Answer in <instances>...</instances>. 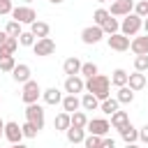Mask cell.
I'll list each match as a JSON object with an SVG mask.
<instances>
[{"label":"cell","mask_w":148,"mask_h":148,"mask_svg":"<svg viewBox=\"0 0 148 148\" xmlns=\"http://www.w3.org/2000/svg\"><path fill=\"white\" fill-rule=\"evenodd\" d=\"M60 104H62V111H67V113H74V111L81 109V99H79V95H65Z\"/></svg>","instance_id":"obj_18"},{"label":"cell","mask_w":148,"mask_h":148,"mask_svg":"<svg viewBox=\"0 0 148 148\" xmlns=\"http://www.w3.org/2000/svg\"><path fill=\"white\" fill-rule=\"evenodd\" d=\"M32 51H35V56H39V58L53 56V53H56V42H53L51 37H42V39H37V42L32 44Z\"/></svg>","instance_id":"obj_7"},{"label":"cell","mask_w":148,"mask_h":148,"mask_svg":"<svg viewBox=\"0 0 148 148\" xmlns=\"http://www.w3.org/2000/svg\"><path fill=\"white\" fill-rule=\"evenodd\" d=\"M12 146L14 143H21V139H23V132H21V125L18 123H14V120H9V123H5V134H2Z\"/></svg>","instance_id":"obj_11"},{"label":"cell","mask_w":148,"mask_h":148,"mask_svg":"<svg viewBox=\"0 0 148 148\" xmlns=\"http://www.w3.org/2000/svg\"><path fill=\"white\" fill-rule=\"evenodd\" d=\"M16 39H18V44H21V46H32V44L37 42V37H35L30 30H23V32H21Z\"/></svg>","instance_id":"obj_34"},{"label":"cell","mask_w":148,"mask_h":148,"mask_svg":"<svg viewBox=\"0 0 148 148\" xmlns=\"http://www.w3.org/2000/svg\"><path fill=\"white\" fill-rule=\"evenodd\" d=\"M116 99H118V104H132L134 102V90L130 86H120L118 92H116Z\"/></svg>","instance_id":"obj_23"},{"label":"cell","mask_w":148,"mask_h":148,"mask_svg":"<svg viewBox=\"0 0 148 148\" xmlns=\"http://www.w3.org/2000/svg\"><path fill=\"white\" fill-rule=\"evenodd\" d=\"M18 49V39L16 37H9L5 39V44H0V58H7V56H14V51Z\"/></svg>","instance_id":"obj_22"},{"label":"cell","mask_w":148,"mask_h":148,"mask_svg":"<svg viewBox=\"0 0 148 148\" xmlns=\"http://www.w3.org/2000/svg\"><path fill=\"white\" fill-rule=\"evenodd\" d=\"M86 130L88 134H97V136H106L109 130H111V123L106 118H88L86 123Z\"/></svg>","instance_id":"obj_6"},{"label":"cell","mask_w":148,"mask_h":148,"mask_svg":"<svg viewBox=\"0 0 148 148\" xmlns=\"http://www.w3.org/2000/svg\"><path fill=\"white\" fill-rule=\"evenodd\" d=\"M127 123H130V113H127V111H120V109H118V111L111 113V127H113V130H120V127H125Z\"/></svg>","instance_id":"obj_21"},{"label":"cell","mask_w":148,"mask_h":148,"mask_svg":"<svg viewBox=\"0 0 148 148\" xmlns=\"http://www.w3.org/2000/svg\"><path fill=\"white\" fill-rule=\"evenodd\" d=\"M25 120L32 123L37 130L44 127V109L35 102V104H25Z\"/></svg>","instance_id":"obj_5"},{"label":"cell","mask_w":148,"mask_h":148,"mask_svg":"<svg viewBox=\"0 0 148 148\" xmlns=\"http://www.w3.org/2000/svg\"><path fill=\"white\" fill-rule=\"evenodd\" d=\"M21 132H23V139H35V136L39 134V130H37L32 123H28V120L21 125Z\"/></svg>","instance_id":"obj_35"},{"label":"cell","mask_w":148,"mask_h":148,"mask_svg":"<svg viewBox=\"0 0 148 148\" xmlns=\"http://www.w3.org/2000/svg\"><path fill=\"white\" fill-rule=\"evenodd\" d=\"M16 67V58L14 56H7V58H0V69L2 72H9L12 74V69Z\"/></svg>","instance_id":"obj_36"},{"label":"cell","mask_w":148,"mask_h":148,"mask_svg":"<svg viewBox=\"0 0 148 148\" xmlns=\"http://www.w3.org/2000/svg\"><path fill=\"white\" fill-rule=\"evenodd\" d=\"M12 148H28V146H23V143H14Z\"/></svg>","instance_id":"obj_45"},{"label":"cell","mask_w":148,"mask_h":148,"mask_svg":"<svg viewBox=\"0 0 148 148\" xmlns=\"http://www.w3.org/2000/svg\"><path fill=\"white\" fill-rule=\"evenodd\" d=\"M139 141H141V143H148V125L139 127Z\"/></svg>","instance_id":"obj_40"},{"label":"cell","mask_w":148,"mask_h":148,"mask_svg":"<svg viewBox=\"0 0 148 148\" xmlns=\"http://www.w3.org/2000/svg\"><path fill=\"white\" fill-rule=\"evenodd\" d=\"M118 106H120V104H118V99H116V97H106V99H102V102H99V111H102V113H106V116H111L113 111H118Z\"/></svg>","instance_id":"obj_27"},{"label":"cell","mask_w":148,"mask_h":148,"mask_svg":"<svg viewBox=\"0 0 148 148\" xmlns=\"http://www.w3.org/2000/svg\"><path fill=\"white\" fill-rule=\"evenodd\" d=\"M141 25H143V18L136 16L134 12H130V14L123 16V21H120V32H123L125 37H136L139 30H141Z\"/></svg>","instance_id":"obj_2"},{"label":"cell","mask_w":148,"mask_h":148,"mask_svg":"<svg viewBox=\"0 0 148 148\" xmlns=\"http://www.w3.org/2000/svg\"><path fill=\"white\" fill-rule=\"evenodd\" d=\"M127 76H130V74H127L125 69H120V67H118V69H113V74H111V83H113L116 88L127 86Z\"/></svg>","instance_id":"obj_29"},{"label":"cell","mask_w":148,"mask_h":148,"mask_svg":"<svg viewBox=\"0 0 148 148\" xmlns=\"http://www.w3.org/2000/svg\"><path fill=\"white\" fill-rule=\"evenodd\" d=\"M86 123H88V116H86L83 111H74V113H69V127L86 130Z\"/></svg>","instance_id":"obj_26"},{"label":"cell","mask_w":148,"mask_h":148,"mask_svg":"<svg viewBox=\"0 0 148 148\" xmlns=\"http://www.w3.org/2000/svg\"><path fill=\"white\" fill-rule=\"evenodd\" d=\"M106 44H109V49L111 51H127L130 49V37H125L123 32H113V35H109L106 37Z\"/></svg>","instance_id":"obj_9"},{"label":"cell","mask_w":148,"mask_h":148,"mask_svg":"<svg viewBox=\"0 0 148 148\" xmlns=\"http://www.w3.org/2000/svg\"><path fill=\"white\" fill-rule=\"evenodd\" d=\"M81 109H83V111H97V109H99V99H97L92 92H83V97H81Z\"/></svg>","instance_id":"obj_24"},{"label":"cell","mask_w":148,"mask_h":148,"mask_svg":"<svg viewBox=\"0 0 148 148\" xmlns=\"http://www.w3.org/2000/svg\"><path fill=\"white\" fill-rule=\"evenodd\" d=\"M143 30H146V35H148V18H143V25H141Z\"/></svg>","instance_id":"obj_44"},{"label":"cell","mask_w":148,"mask_h":148,"mask_svg":"<svg viewBox=\"0 0 148 148\" xmlns=\"http://www.w3.org/2000/svg\"><path fill=\"white\" fill-rule=\"evenodd\" d=\"M62 72H65L67 76H74V74H79V72H81V60H79L76 56L67 58V60L62 62Z\"/></svg>","instance_id":"obj_19"},{"label":"cell","mask_w":148,"mask_h":148,"mask_svg":"<svg viewBox=\"0 0 148 148\" xmlns=\"http://www.w3.org/2000/svg\"><path fill=\"white\" fill-rule=\"evenodd\" d=\"M97 2H113V0H97Z\"/></svg>","instance_id":"obj_48"},{"label":"cell","mask_w":148,"mask_h":148,"mask_svg":"<svg viewBox=\"0 0 148 148\" xmlns=\"http://www.w3.org/2000/svg\"><path fill=\"white\" fill-rule=\"evenodd\" d=\"M30 32L37 37V39H42V37H49V32H51V25L46 23V21H35V23H30Z\"/></svg>","instance_id":"obj_17"},{"label":"cell","mask_w":148,"mask_h":148,"mask_svg":"<svg viewBox=\"0 0 148 148\" xmlns=\"http://www.w3.org/2000/svg\"><path fill=\"white\" fill-rule=\"evenodd\" d=\"M23 2H25V5H30V2H32V0H23Z\"/></svg>","instance_id":"obj_49"},{"label":"cell","mask_w":148,"mask_h":148,"mask_svg":"<svg viewBox=\"0 0 148 148\" xmlns=\"http://www.w3.org/2000/svg\"><path fill=\"white\" fill-rule=\"evenodd\" d=\"M134 69L136 72H148V56H136L134 58Z\"/></svg>","instance_id":"obj_38"},{"label":"cell","mask_w":148,"mask_h":148,"mask_svg":"<svg viewBox=\"0 0 148 148\" xmlns=\"http://www.w3.org/2000/svg\"><path fill=\"white\" fill-rule=\"evenodd\" d=\"M125 148H139L136 143H125Z\"/></svg>","instance_id":"obj_46"},{"label":"cell","mask_w":148,"mask_h":148,"mask_svg":"<svg viewBox=\"0 0 148 148\" xmlns=\"http://www.w3.org/2000/svg\"><path fill=\"white\" fill-rule=\"evenodd\" d=\"M67 127H69V113H67V111H62V113H58V116L53 118V130L65 132Z\"/></svg>","instance_id":"obj_30"},{"label":"cell","mask_w":148,"mask_h":148,"mask_svg":"<svg viewBox=\"0 0 148 148\" xmlns=\"http://www.w3.org/2000/svg\"><path fill=\"white\" fill-rule=\"evenodd\" d=\"M146 18H148V14H146Z\"/></svg>","instance_id":"obj_51"},{"label":"cell","mask_w":148,"mask_h":148,"mask_svg":"<svg viewBox=\"0 0 148 148\" xmlns=\"http://www.w3.org/2000/svg\"><path fill=\"white\" fill-rule=\"evenodd\" d=\"M130 49L134 56H148V35H141V37H134L130 42Z\"/></svg>","instance_id":"obj_13"},{"label":"cell","mask_w":148,"mask_h":148,"mask_svg":"<svg viewBox=\"0 0 148 148\" xmlns=\"http://www.w3.org/2000/svg\"><path fill=\"white\" fill-rule=\"evenodd\" d=\"M5 39H7V32L2 30V32H0V44H5Z\"/></svg>","instance_id":"obj_43"},{"label":"cell","mask_w":148,"mask_h":148,"mask_svg":"<svg viewBox=\"0 0 148 148\" xmlns=\"http://www.w3.org/2000/svg\"><path fill=\"white\" fill-rule=\"evenodd\" d=\"M97 148H102V146H97Z\"/></svg>","instance_id":"obj_50"},{"label":"cell","mask_w":148,"mask_h":148,"mask_svg":"<svg viewBox=\"0 0 148 148\" xmlns=\"http://www.w3.org/2000/svg\"><path fill=\"white\" fill-rule=\"evenodd\" d=\"M132 9H134V0H113L109 7V14L111 16H127Z\"/></svg>","instance_id":"obj_12"},{"label":"cell","mask_w":148,"mask_h":148,"mask_svg":"<svg viewBox=\"0 0 148 148\" xmlns=\"http://www.w3.org/2000/svg\"><path fill=\"white\" fill-rule=\"evenodd\" d=\"M127 86L134 90V92H139V90H143L146 88V74L143 72H136L134 69V74H130L127 76Z\"/></svg>","instance_id":"obj_15"},{"label":"cell","mask_w":148,"mask_h":148,"mask_svg":"<svg viewBox=\"0 0 148 148\" xmlns=\"http://www.w3.org/2000/svg\"><path fill=\"white\" fill-rule=\"evenodd\" d=\"M99 28L104 30V35H113V32H120V21H118V18H113V16H109Z\"/></svg>","instance_id":"obj_28"},{"label":"cell","mask_w":148,"mask_h":148,"mask_svg":"<svg viewBox=\"0 0 148 148\" xmlns=\"http://www.w3.org/2000/svg\"><path fill=\"white\" fill-rule=\"evenodd\" d=\"M0 102H2V97H0Z\"/></svg>","instance_id":"obj_52"},{"label":"cell","mask_w":148,"mask_h":148,"mask_svg":"<svg viewBox=\"0 0 148 148\" xmlns=\"http://www.w3.org/2000/svg\"><path fill=\"white\" fill-rule=\"evenodd\" d=\"M81 76H86V79H90V76H95V74H99V69H97V65L95 62H81V72H79Z\"/></svg>","instance_id":"obj_31"},{"label":"cell","mask_w":148,"mask_h":148,"mask_svg":"<svg viewBox=\"0 0 148 148\" xmlns=\"http://www.w3.org/2000/svg\"><path fill=\"white\" fill-rule=\"evenodd\" d=\"M83 90H86V81L81 79V74H74V76L65 79V92L67 95H79Z\"/></svg>","instance_id":"obj_10"},{"label":"cell","mask_w":148,"mask_h":148,"mask_svg":"<svg viewBox=\"0 0 148 148\" xmlns=\"http://www.w3.org/2000/svg\"><path fill=\"white\" fill-rule=\"evenodd\" d=\"M102 37H104V30L95 23L81 30V42L83 44H97V42H102Z\"/></svg>","instance_id":"obj_8"},{"label":"cell","mask_w":148,"mask_h":148,"mask_svg":"<svg viewBox=\"0 0 148 148\" xmlns=\"http://www.w3.org/2000/svg\"><path fill=\"white\" fill-rule=\"evenodd\" d=\"M39 95H42V88H39V83L37 81H25L23 83V90H21V99H23V104H35L37 99H39Z\"/></svg>","instance_id":"obj_4"},{"label":"cell","mask_w":148,"mask_h":148,"mask_svg":"<svg viewBox=\"0 0 148 148\" xmlns=\"http://www.w3.org/2000/svg\"><path fill=\"white\" fill-rule=\"evenodd\" d=\"M2 134H5V120L0 118V139H2Z\"/></svg>","instance_id":"obj_42"},{"label":"cell","mask_w":148,"mask_h":148,"mask_svg":"<svg viewBox=\"0 0 148 148\" xmlns=\"http://www.w3.org/2000/svg\"><path fill=\"white\" fill-rule=\"evenodd\" d=\"M9 148H12V146H9Z\"/></svg>","instance_id":"obj_53"},{"label":"cell","mask_w":148,"mask_h":148,"mask_svg":"<svg viewBox=\"0 0 148 148\" xmlns=\"http://www.w3.org/2000/svg\"><path fill=\"white\" fill-rule=\"evenodd\" d=\"M136 16H141V18H146V14H148V0H139V2H134V9H132Z\"/></svg>","instance_id":"obj_37"},{"label":"cell","mask_w":148,"mask_h":148,"mask_svg":"<svg viewBox=\"0 0 148 148\" xmlns=\"http://www.w3.org/2000/svg\"><path fill=\"white\" fill-rule=\"evenodd\" d=\"M12 9H14L12 0H0V16H5V14H12Z\"/></svg>","instance_id":"obj_39"},{"label":"cell","mask_w":148,"mask_h":148,"mask_svg":"<svg viewBox=\"0 0 148 148\" xmlns=\"http://www.w3.org/2000/svg\"><path fill=\"white\" fill-rule=\"evenodd\" d=\"M5 32H7L9 37H18V35L23 32V28H21V23H18V21H14V18H12V21L5 25Z\"/></svg>","instance_id":"obj_33"},{"label":"cell","mask_w":148,"mask_h":148,"mask_svg":"<svg viewBox=\"0 0 148 148\" xmlns=\"http://www.w3.org/2000/svg\"><path fill=\"white\" fill-rule=\"evenodd\" d=\"M109 16H111V14H109V9L99 7V9H95V12H92V23H95V25H102Z\"/></svg>","instance_id":"obj_32"},{"label":"cell","mask_w":148,"mask_h":148,"mask_svg":"<svg viewBox=\"0 0 148 148\" xmlns=\"http://www.w3.org/2000/svg\"><path fill=\"white\" fill-rule=\"evenodd\" d=\"M118 132H120V136H123V141H125V143H136V141H139V130H136L132 123H127V125H125V127H120Z\"/></svg>","instance_id":"obj_16"},{"label":"cell","mask_w":148,"mask_h":148,"mask_svg":"<svg viewBox=\"0 0 148 148\" xmlns=\"http://www.w3.org/2000/svg\"><path fill=\"white\" fill-rule=\"evenodd\" d=\"M12 76H14L16 83H25V81H30V65H25V62H16V67L12 69Z\"/></svg>","instance_id":"obj_14"},{"label":"cell","mask_w":148,"mask_h":148,"mask_svg":"<svg viewBox=\"0 0 148 148\" xmlns=\"http://www.w3.org/2000/svg\"><path fill=\"white\" fill-rule=\"evenodd\" d=\"M49 2H51V5H60L62 0H49Z\"/></svg>","instance_id":"obj_47"},{"label":"cell","mask_w":148,"mask_h":148,"mask_svg":"<svg viewBox=\"0 0 148 148\" xmlns=\"http://www.w3.org/2000/svg\"><path fill=\"white\" fill-rule=\"evenodd\" d=\"M102 148H116V141L109 136H102Z\"/></svg>","instance_id":"obj_41"},{"label":"cell","mask_w":148,"mask_h":148,"mask_svg":"<svg viewBox=\"0 0 148 148\" xmlns=\"http://www.w3.org/2000/svg\"><path fill=\"white\" fill-rule=\"evenodd\" d=\"M42 97H44V102L51 104V106H56V104L62 102V92H60L58 88H46V90H42Z\"/></svg>","instance_id":"obj_20"},{"label":"cell","mask_w":148,"mask_h":148,"mask_svg":"<svg viewBox=\"0 0 148 148\" xmlns=\"http://www.w3.org/2000/svg\"><path fill=\"white\" fill-rule=\"evenodd\" d=\"M86 90L92 92V95L102 102V99L111 97V79L104 76V74H95V76L86 79Z\"/></svg>","instance_id":"obj_1"},{"label":"cell","mask_w":148,"mask_h":148,"mask_svg":"<svg viewBox=\"0 0 148 148\" xmlns=\"http://www.w3.org/2000/svg\"><path fill=\"white\" fill-rule=\"evenodd\" d=\"M12 18H14V21H18L21 25H23V23H28V25H30V23H35V21H37V12H35L30 5H18V7H14V9H12Z\"/></svg>","instance_id":"obj_3"},{"label":"cell","mask_w":148,"mask_h":148,"mask_svg":"<svg viewBox=\"0 0 148 148\" xmlns=\"http://www.w3.org/2000/svg\"><path fill=\"white\" fill-rule=\"evenodd\" d=\"M65 134H67V141L72 146L74 143H83V139H86V130H79V127H67Z\"/></svg>","instance_id":"obj_25"}]
</instances>
